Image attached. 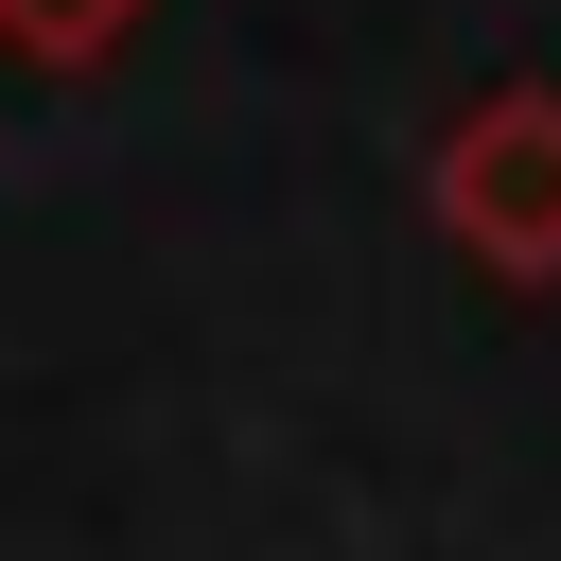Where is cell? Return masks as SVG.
<instances>
[{
    "label": "cell",
    "instance_id": "obj_2",
    "mask_svg": "<svg viewBox=\"0 0 561 561\" xmlns=\"http://www.w3.org/2000/svg\"><path fill=\"white\" fill-rule=\"evenodd\" d=\"M140 35V0H0V53H35V70H105Z\"/></svg>",
    "mask_w": 561,
    "mask_h": 561
},
{
    "label": "cell",
    "instance_id": "obj_1",
    "mask_svg": "<svg viewBox=\"0 0 561 561\" xmlns=\"http://www.w3.org/2000/svg\"><path fill=\"white\" fill-rule=\"evenodd\" d=\"M421 210L491 298H543L561 280V88H473L421 158Z\"/></svg>",
    "mask_w": 561,
    "mask_h": 561
}]
</instances>
